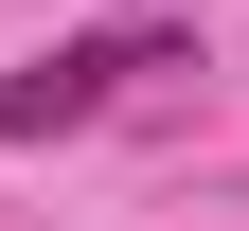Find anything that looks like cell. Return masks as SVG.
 Returning a JSON list of instances; mask_svg holds the SVG:
<instances>
[{"label": "cell", "mask_w": 249, "mask_h": 231, "mask_svg": "<svg viewBox=\"0 0 249 231\" xmlns=\"http://www.w3.org/2000/svg\"><path fill=\"white\" fill-rule=\"evenodd\" d=\"M178 71V18H107V36H53L36 71H0V142H53V124H89L107 89Z\"/></svg>", "instance_id": "1"}, {"label": "cell", "mask_w": 249, "mask_h": 231, "mask_svg": "<svg viewBox=\"0 0 249 231\" xmlns=\"http://www.w3.org/2000/svg\"><path fill=\"white\" fill-rule=\"evenodd\" d=\"M124 18H178V0H124Z\"/></svg>", "instance_id": "2"}]
</instances>
